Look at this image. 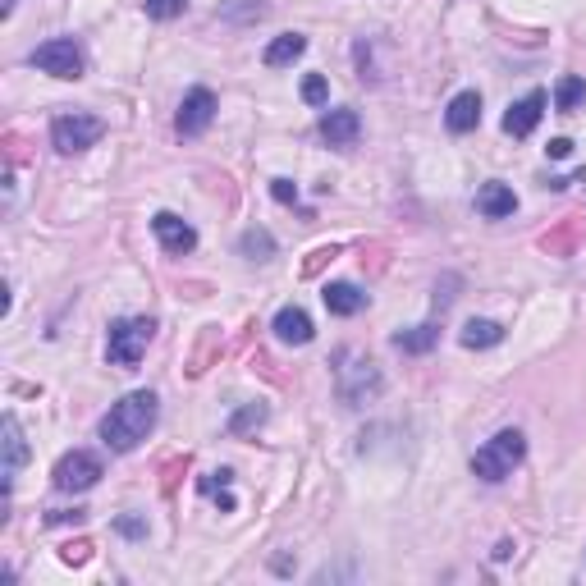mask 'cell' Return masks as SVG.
Instances as JSON below:
<instances>
[{"instance_id": "6", "label": "cell", "mask_w": 586, "mask_h": 586, "mask_svg": "<svg viewBox=\"0 0 586 586\" xmlns=\"http://www.w3.org/2000/svg\"><path fill=\"white\" fill-rule=\"evenodd\" d=\"M101 133H106V124H101L97 115H83V110H74V115H55L51 120V147L60 156H74V152H87Z\"/></svg>"}, {"instance_id": "1", "label": "cell", "mask_w": 586, "mask_h": 586, "mask_svg": "<svg viewBox=\"0 0 586 586\" xmlns=\"http://www.w3.org/2000/svg\"><path fill=\"white\" fill-rule=\"evenodd\" d=\"M152 426H156V394L133 390L101 417V445L115 449V454H129L152 435Z\"/></svg>"}, {"instance_id": "24", "label": "cell", "mask_w": 586, "mask_h": 586, "mask_svg": "<svg viewBox=\"0 0 586 586\" xmlns=\"http://www.w3.org/2000/svg\"><path fill=\"white\" fill-rule=\"evenodd\" d=\"M326 97H330V83L321 74H307L303 78V101L307 106H326Z\"/></svg>"}, {"instance_id": "8", "label": "cell", "mask_w": 586, "mask_h": 586, "mask_svg": "<svg viewBox=\"0 0 586 586\" xmlns=\"http://www.w3.org/2000/svg\"><path fill=\"white\" fill-rule=\"evenodd\" d=\"M211 120H216V92H211V87H193V92L179 101L174 129L184 133V138H197V133L211 129Z\"/></svg>"}, {"instance_id": "13", "label": "cell", "mask_w": 586, "mask_h": 586, "mask_svg": "<svg viewBox=\"0 0 586 586\" xmlns=\"http://www.w3.org/2000/svg\"><path fill=\"white\" fill-rule=\"evenodd\" d=\"M321 298H326L330 316H358L362 307H367V293L358 289V284H348V280H335L321 289Z\"/></svg>"}, {"instance_id": "4", "label": "cell", "mask_w": 586, "mask_h": 586, "mask_svg": "<svg viewBox=\"0 0 586 586\" xmlns=\"http://www.w3.org/2000/svg\"><path fill=\"white\" fill-rule=\"evenodd\" d=\"M522 454H527L522 431H500L495 440H486V445L472 454V472H477L481 481H504V477H513V467L522 463Z\"/></svg>"}, {"instance_id": "15", "label": "cell", "mask_w": 586, "mask_h": 586, "mask_svg": "<svg viewBox=\"0 0 586 586\" xmlns=\"http://www.w3.org/2000/svg\"><path fill=\"white\" fill-rule=\"evenodd\" d=\"M28 463V440H23V426L19 417H5V490L14 486V477H19V467Z\"/></svg>"}, {"instance_id": "25", "label": "cell", "mask_w": 586, "mask_h": 586, "mask_svg": "<svg viewBox=\"0 0 586 586\" xmlns=\"http://www.w3.org/2000/svg\"><path fill=\"white\" fill-rule=\"evenodd\" d=\"M60 559H65V564H87V559H92V541H69L65 550H60Z\"/></svg>"}, {"instance_id": "3", "label": "cell", "mask_w": 586, "mask_h": 586, "mask_svg": "<svg viewBox=\"0 0 586 586\" xmlns=\"http://www.w3.org/2000/svg\"><path fill=\"white\" fill-rule=\"evenodd\" d=\"M152 339H156V321H152V316H124V321H115V326H110V339H106L110 367L133 371L142 362V353H147V344H152Z\"/></svg>"}, {"instance_id": "9", "label": "cell", "mask_w": 586, "mask_h": 586, "mask_svg": "<svg viewBox=\"0 0 586 586\" xmlns=\"http://www.w3.org/2000/svg\"><path fill=\"white\" fill-rule=\"evenodd\" d=\"M545 106H550V97H545L541 87H536V92H527L522 101H513L509 115H504V133H509V138H527V133L541 124Z\"/></svg>"}, {"instance_id": "21", "label": "cell", "mask_w": 586, "mask_h": 586, "mask_svg": "<svg viewBox=\"0 0 586 586\" xmlns=\"http://www.w3.org/2000/svg\"><path fill=\"white\" fill-rule=\"evenodd\" d=\"M239 252L248 261H271V252H275V239L271 234H266V229H248V234H243L239 239Z\"/></svg>"}, {"instance_id": "19", "label": "cell", "mask_w": 586, "mask_h": 586, "mask_svg": "<svg viewBox=\"0 0 586 586\" xmlns=\"http://www.w3.org/2000/svg\"><path fill=\"white\" fill-rule=\"evenodd\" d=\"M303 51H307V37L303 33H284V37H275V42L266 46V55H261V60H266L271 69H280V65H293Z\"/></svg>"}, {"instance_id": "17", "label": "cell", "mask_w": 586, "mask_h": 586, "mask_svg": "<svg viewBox=\"0 0 586 586\" xmlns=\"http://www.w3.org/2000/svg\"><path fill=\"white\" fill-rule=\"evenodd\" d=\"M500 339H504L500 321H477V316H472V321L458 330V344H463V348H495Z\"/></svg>"}, {"instance_id": "7", "label": "cell", "mask_w": 586, "mask_h": 586, "mask_svg": "<svg viewBox=\"0 0 586 586\" xmlns=\"http://www.w3.org/2000/svg\"><path fill=\"white\" fill-rule=\"evenodd\" d=\"M101 477H106V467H101L97 454H87V449L65 454L60 463H55V472H51L55 490H69V495H74V490H92Z\"/></svg>"}, {"instance_id": "26", "label": "cell", "mask_w": 586, "mask_h": 586, "mask_svg": "<svg viewBox=\"0 0 586 586\" xmlns=\"http://www.w3.org/2000/svg\"><path fill=\"white\" fill-rule=\"evenodd\" d=\"M271 193H275V202H284V207H293V202H298V188H293L289 179H275Z\"/></svg>"}, {"instance_id": "28", "label": "cell", "mask_w": 586, "mask_h": 586, "mask_svg": "<svg viewBox=\"0 0 586 586\" xmlns=\"http://www.w3.org/2000/svg\"><path fill=\"white\" fill-rule=\"evenodd\" d=\"M545 152H550V161H568V156H573V142H568V138H554Z\"/></svg>"}, {"instance_id": "10", "label": "cell", "mask_w": 586, "mask_h": 586, "mask_svg": "<svg viewBox=\"0 0 586 586\" xmlns=\"http://www.w3.org/2000/svg\"><path fill=\"white\" fill-rule=\"evenodd\" d=\"M152 229H156V239H161V248L170 252V257H184V252L197 248V229L188 225V220H179L174 211H161V216L152 220Z\"/></svg>"}, {"instance_id": "30", "label": "cell", "mask_w": 586, "mask_h": 586, "mask_svg": "<svg viewBox=\"0 0 586 586\" xmlns=\"http://www.w3.org/2000/svg\"><path fill=\"white\" fill-rule=\"evenodd\" d=\"M83 518H87V513H83V509H74V513H51L46 522H55V527H60V522H83Z\"/></svg>"}, {"instance_id": "18", "label": "cell", "mask_w": 586, "mask_h": 586, "mask_svg": "<svg viewBox=\"0 0 586 586\" xmlns=\"http://www.w3.org/2000/svg\"><path fill=\"white\" fill-rule=\"evenodd\" d=\"M435 339H440V326L435 321H426V326H413V330H399V335L390 339L399 353H431Z\"/></svg>"}, {"instance_id": "14", "label": "cell", "mask_w": 586, "mask_h": 586, "mask_svg": "<svg viewBox=\"0 0 586 586\" xmlns=\"http://www.w3.org/2000/svg\"><path fill=\"white\" fill-rule=\"evenodd\" d=\"M477 211L486 220H504V216H513V211H518V197H513L509 184H481L477 188Z\"/></svg>"}, {"instance_id": "5", "label": "cell", "mask_w": 586, "mask_h": 586, "mask_svg": "<svg viewBox=\"0 0 586 586\" xmlns=\"http://www.w3.org/2000/svg\"><path fill=\"white\" fill-rule=\"evenodd\" d=\"M28 65L51 74V78L78 83V78H83V51H78L74 37H51V42H42L33 55H28Z\"/></svg>"}, {"instance_id": "11", "label": "cell", "mask_w": 586, "mask_h": 586, "mask_svg": "<svg viewBox=\"0 0 586 586\" xmlns=\"http://www.w3.org/2000/svg\"><path fill=\"white\" fill-rule=\"evenodd\" d=\"M271 330H275V339H280V344H312V316L303 312V307H280V312H275V321H271Z\"/></svg>"}, {"instance_id": "29", "label": "cell", "mask_w": 586, "mask_h": 586, "mask_svg": "<svg viewBox=\"0 0 586 586\" xmlns=\"http://www.w3.org/2000/svg\"><path fill=\"white\" fill-rule=\"evenodd\" d=\"M115 527H120L124 536H147V527H142L138 518H120V522H115Z\"/></svg>"}, {"instance_id": "20", "label": "cell", "mask_w": 586, "mask_h": 586, "mask_svg": "<svg viewBox=\"0 0 586 586\" xmlns=\"http://www.w3.org/2000/svg\"><path fill=\"white\" fill-rule=\"evenodd\" d=\"M577 106H586V78H577V74L559 78V87H554V110H559V115H573Z\"/></svg>"}, {"instance_id": "2", "label": "cell", "mask_w": 586, "mask_h": 586, "mask_svg": "<svg viewBox=\"0 0 586 586\" xmlns=\"http://www.w3.org/2000/svg\"><path fill=\"white\" fill-rule=\"evenodd\" d=\"M335 376H339V399L348 403V408H362L367 399H376L380 394V371L376 362L367 358V353H353V348H344V353H335Z\"/></svg>"}, {"instance_id": "22", "label": "cell", "mask_w": 586, "mask_h": 586, "mask_svg": "<svg viewBox=\"0 0 586 586\" xmlns=\"http://www.w3.org/2000/svg\"><path fill=\"white\" fill-rule=\"evenodd\" d=\"M142 10H147V19H179V14L188 10V0H142Z\"/></svg>"}, {"instance_id": "23", "label": "cell", "mask_w": 586, "mask_h": 586, "mask_svg": "<svg viewBox=\"0 0 586 586\" xmlns=\"http://www.w3.org/2000/svg\"><path fill=\"white\" fill-rule=\"evenodd\" d=\"M261 422H266V408H261V403H248L243 413H234L229 431H234V435H243V431H252V426H261Z\"/></svg>"}, {"instance_id": "16", "label": "cell", "mask_w": 586, "mask_h": 586, "mask_svg": "<svg viewBox=\"0 0 586 586\" xmlns=\"http://www.w3.org/2000/svg\"><path fill=\"white\" fill-rule=\"evenodd\" d=\"M445 124H449V133H472L481 124V97L477 92H458L454 101H449V110H445Z\"/></svg>"}, {"instance_id": "27", "label": "cell", "mask_w": 586, "mask_h": 586, "mask_svg": "<svg viewBox=\"0 0 586 586\" xmlns=\"http://www.w3.org/2000/svg\"><path fill=\"white\" fill-rule=\"evenodd\" d=\"M335 257H339L335 248H316V252H312V261H307V266H303V275H316V271H321V266H326V261H335Z\"/></svg>"}, {"instance_id": "12", "label": "cell", "mask_w": 586, "mask_h": 586, "mask_svg": "<svg viewBox=\"0 0 586 586\" xmlns=\"http://www.w3.org/2000/svg\"><path fill=\"white\" fill-rule=\"evenodd\" d=\"M358 133H362L358 110H330L326 120H321V138H326L330 147H353Z\"/></svg>"}]
</instances>
